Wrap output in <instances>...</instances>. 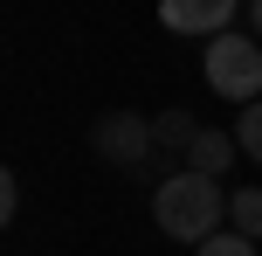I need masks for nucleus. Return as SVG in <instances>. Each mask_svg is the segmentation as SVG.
<instances>
[{"instance_id":"nucleus-1","label":"nucleus","mask_w":262,"mask_h":256,"mask_svg":"<svg viewBox=\"0 0 262 256\" xmlns=\"http://www.w3.org/2000/svg\"><path fill=\"white\" fill-rule=\"evenodd\" d=\"M152 215L172 243H207L214 229L228 222V194H221V173H166L152 194Z\"/></svg>"},{"instance_id":"nucleus-2","label":"nucleus","mask_w":262,"mask_h":256,"mask_svg":"<svg viewBox=\"0 0 262 256\" xmlns=\"http://www.w3.org/2000/svg\"><path fill=\"white\" fill-rule=\"evenodd\" d=\"M200 76H207V90L228 97V104H255V97H262V42L255 35H235V28L207 35Z\"/></svg>"},{"instance_id":"nucleus-3","label":"nucleus","mask_w":262,"mask_h":256,"mask_svg":"<svg viewBox=\"0 0 262 256\" xmlns=\"http://www.w3.org/2000/svg\"><path fill=\"white\" fill-rule=\"evenodd\" d=\"M90 146H97V160H111V166H145L159 152V139H152V118H145V111H104V118L90 125Z\"/></svg>"},{"instance_id":"nucleus-4","label":"nucleus","mask_w":262,"mask_h":256,"mask_svg":"<svg viewBox=\"0 0 262 256\" xmlns=\"http://www.w3.org/2000/svg\"><path fill=\"white\" fill-rule=\"evenodd\" d=\"M235 7H249V0H159V21L172 35H221Z\"/></svg>"},{"instance_id":"nucleus-5","label":"nucleus","mask_w":262,"mask_h":256,"mask_svg":"<svg viewBox=\"0 0 262 256\" xmlns=\"http://www.w3.org/2000/svg\"><path fill=\"white\" fill-rule=\"evenodd\" d=\"M152 139H159V152L145 166H186V146L200 139V118H193V111H159V118H152Z\"/></svg>"},{"instance_id":"nucleus-6","label":"nucleus","mask_w":262,"mask_h":256,"mask_svg":"<svg viewBox=\"0 0 262 256\" xmlns=\"http://www.w3.org/2000/svg\"><path fill=\"white\" fill-rule=\"evenodd\" d=\"M235 152H242V139H235V132H221V125H200V139L186 146V166H193V173H228V166H235Z\"/></svg>"},{"instance_id":"nucleus-7","label":"nucleus","mask_w":262,"mask_h":256,"mask_svg":"<svg viewBox=\"0 0 262 256\" xmlns=\"http://www.w3.org/2000/svg\"><path fill=\"white\" fill-rule=\"evenodd\" d=\"M228 229H242V235L262 243V187H235L228 194Z\"/></svg>"},{"instance_id":"nucleus-8","label":"nucleus","mask_w":262,"mask_h":256,"mask_svg":"<svg viewBox=\"0 0 262 256\" xmlns=\"http://www.w3.org/2000/svg\"><path fill=\"white\" fill-rule=\"evenodd\" d=\"M193 256H255V235H242V229H214L207 243H193Z\"/></svg>"},{"instance_id":"nucleus-9","label":"nucleus","mask_w":262,"mask_h":256,"mask_svg":"<svg viewBox=\"0 0 262 256\" xmlns=\"http://www.w3.org/2000/svg\"><path fill=\"white\" fill-rule=\"evenodd\" d=\"M235 139H242V152H249V160L262 166V97H255V104L235 118Z\"/></svg>"},{"instance_id":"nucleus-10","label":"nucleus","mask_w":262,"mask_h":256,"mask_svg":"<svg viewBox=\"0 0 262 256\" xmlns=\"http://www.w3.org/2000/svg\"><path fill=\"white\" fill-rule=\"evenodd\" d=\"M14 215H21V180L0 173V222H14Z\"/></svg>"},{"instance_id":"nucleus-11","label":"nucleus","mask_w":262,"mask_h":256,"mask_svg":"<svg viewBox=\"0 0 262 256\" xmlns=\"http://www.w3.org/2000/svg\"><path fill=\"white\" fill-rule=\"evenodd\" d=\"M249 35L262 42V0H249Z\"/></svg>"}]
</instances>
